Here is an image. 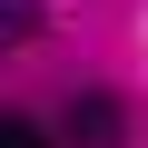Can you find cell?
<instances>
[{"mask_svg": "<svg viewBox=\"0 0 148 148\" xmlns=\"http://www.w3.org/2000/svg\"><path fill=\"white\" fill-rule=\"evenodd\" d=\"M40 10H49V0H0V40H30V30H40Z\"/></svg>", "mask_w": 148, "mask_h": 148, "instance_id": "2", "label": "cell"}, {"mask_svg": "<svg viewBox=\"0 0 148 148\" xmlns=\"http://www.w3.org/2000/svg\"><path fill=\"white\" fill-rule=\"evenodd\" d=\"M109 138H119V99H109V89H89L79 109H69V148H109Z\"/></svg>", "mask_w": 148, "mask_h": 148, "instance_id": "1", "label": "cell"}]
</instances>
